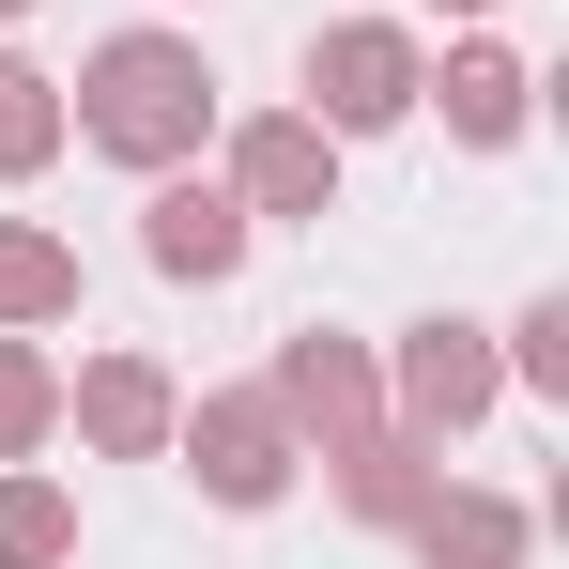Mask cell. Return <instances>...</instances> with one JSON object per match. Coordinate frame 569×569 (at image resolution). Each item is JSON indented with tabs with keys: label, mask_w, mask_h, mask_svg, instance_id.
I'll return each mask as SVG.
<instances>
[{
	"label": "cell",
	"mask_w": 569,
	"mask_h": 569,
	"mask_svg": "<svg viewBox=\"0 0 569 569\" xmlns=\"http://www.w3.org/2000/svg\"><path fill=\"white\" fill-rule=\"evenodd\" d=\"M47 416H62V385H47V355H31V339H0V462H16V447H31Z\"/></svg>",
	"instance_id": "cell-14"
},
{
	"label": "cell",
	"mask_w": 569,
	"mask_h": 569,
	"mask_svg": "<svg viewBox=\"0 0 569 569\" xmlns=\"http://www.w3.org/2000/svg\"><path fill=\"white\" fill-rule=\"evenodd\" d=\"M0 16H31V0H0Z\"/></svg>",
	"instance_id": "cell-18"
},
{
	"label": "cell",
	"mask_w": 569,
	"mask_h": 569,
	"mask_svg": "<svg viewBox=\"0 0 569 569\" xmlns=\"http://www.w3.org/2000/svg\"><path fill=\"white\" fill-rule=\"evenodd\" d=\"M447 16H492V0H447Z\"/></svg>",
	"instance_id": "cell-17"
},
{
	"label": "cell",
	"mask_w": 569,
	"mask_h": 569,
	"mask_svg": "<svg viewBox=\"0 0 569 569\" xmlns=\"http://www.w3.org/2000/svg\"><path fill=\"white\" fill-rule=\"evenodd\" d=\"M93 154L123 170H186L200 139H216V62H200L186 31H108L93 62H78V108H62Z\"/></svg>",
	"instance_id": "cell-1"
},
{
	"label": "cell",
	"mask_w": 569,
	"mask_h": 569,
	"mask_svg": "<svg viewBox=\"0 0 569 569\" xmlns=\"http://www.w3.org/2000/svg\"><path fill=\"white\" fill-rule=\"evenodd\" d=\"M78 308V247L62 231H0V323H62Z\"/></svg>",
	"instance_id": "cell-9"
},
{
	"label": "cell",
	"mask_w": 569,
	"mask_h": 569,
	"mask_svg": "<svg viewBox=\"0 0 569 569\" xmlns=\"http://www.w3.org/2000/svg\"><path fill=\"white\" fill-rule=\"evenodd\" d=\"M231 200H247V216H323V200H339V139H323V123H247Z\"/></svg>",
	"instance_id": "cell-5"
},
{
	"label": "cell",
	"mask_w": 569,
	"mask_h": 569,
	"mask_svg": "<svg viewBox=\"0 0 569 569\" xmlns=\"http://www.w3.org/2000/svg\"><path fill=\"white\" fill-rule=\"evenodd\" d=\"M339 492H355L370 523H400V508H416V447H355V477H339Z\"/></svg>",
	"instance_id": "cell-15"
},
{
	"label": "cell",
	"mask_w": 569,
	"mask_h": 569,
	"mask_svg": "<svg viewBox=\"0 0 569 569\" xmlns=\"http://www.w3.org/2000/svg\"><path fill=\"white\" fill-rule=\"evenodd\" d=\"M139 247H154V278H231V262H247V200L231 186H154V216H139Z\"/></svg>",
	"instance_id": "cell-4"
},
{
	"label": "cell",
	"mask_w": 569,
	"mask_h": 569,
	"mask_svg": "<svg viewBox=\"0 0 569 569\" xmlns=\"http://www.w3.org/2000/svg\"><path fill=\"white\" fill-rule=\"evenodd\" d=\"M186 477L216 492V508H278V492H292V416H278V385L200 400V416H186Z\"/></svg>",
	"instance_id": "cell-3"
},
{
	"label": "cell",
	"mask_w": 569,
	"mask_h": 569,
	"mask_svg": "<svg viewBox=\"0 0 569 569\" xmlns=\"http://www.w3.org/2000/svg\"><path fill=\"white\" fill-rule=\"evenodd\" d=\"M278 416H323V431H355V416H370V370H355L339 339H292V355H278Z\"/></svg>",
	"instance_id": "cell-10"
},
{
	"label": "cell",
	"mask_w": 569,
	"mask_h": 569,
	"mask_svg": "<svg viewBox=\"0 0 569 569\" xmlns=\"http://www.w3.org/2000/svg\"><path fill=\"white\" fill-rule=\"evenodd\" d=\"M78 431H93V447H154V431H170V385L139 370V355H93V385H78Z\"/></svg>",
	"instance_id": "cell-8"
},
{
	"label": "cell",
	"mask_w": 569,
	"mask_h": 569,
	"mask_svg": "<svg viewBox=\"0 0 569 569\" xmlns=\"http://www.w3.org/2000/svg\"><path fill=\"white\" fill-rule=\"evenodd\" d=\"M62 555H78V508L47 477H0V569H62Z\"/></svg>",
	"instance_id": "cell-11"
},
{
	"label": "cell",
	"mask_w": 569,
	"mask_h": 569,
	"mask_svg": "<svg viewBox=\"0 0 569 569\" xmlns=\"http://www.w3.org/2000/svg\"><path fill=\"white\" fill-rule=\"evenodd\" d=\"M400 400H416V431H462V416H492V355H477V323H416Z\"/></svg>",
	"instance_id": "cell-6"
},
{
	"label": "cell",
	"mask_w": 569,
	"mask_h": 569,
	"mask_svg": "<svg viewBox=\"0 0 569 569\" xmlns=\"http://www.w3.org/2000/svg\"><path fill=\"white\" fill-rule=\"evenodd\" d=\"M47 154H62V78H31L0 47V170H47Z\"/></svg>",
	"instance_id": "cell-12"
},
{
	"label": "cell",
	"mask_w": 569,
	"mask_h": 569,
	"mask_svg": "<svg viewBox=\"0 0 569 569\" xmlns=\"http://www.w3.org/2000/svg\"><path fill=\"white\" fill-rule=\"evenodd\" d=\"M416 93H447V139H477V154L523 139V62L508 47H447V78H416Z\"/></svg>",
	"instance_id": "cell-7"
},
{
	"label": "cell",
	"mask_w": 569,
	"mask_h": 569,
	"mask_svg": "<svg viewBox=\"0 0 569 569\" xmlns=\"http://www.w3.org/2000/svg\"><path fill=\"white\" fill-rule=\"evenodd\" d=\"M416 555H431V569H508V555H523V523L462 492V508H416Z\"/></svg>",
	"instance_id": "cell-13"
},
{
	"label": "cell",
	"mask_w": 569,
	"mask_h": 569,
	"mask_svg": "<svg viewBox=\"0 0 569 569\" xmlns=\"http://www.w3.org/2000/svg\"><path fill=\"white\" fill-rule=\"evenodd\" d=\"M416 78H431V62H416L385 16L308 31V123H323V139H370V123H400V108H416Z\"/></svg>",
	"instance_id": "cell-2"
},
{
	"label": "cell",
	"mask_w": 569,
	"mask_h": 569,
	"mask_svg": "<svg viewBox=\"0 0 569 569\" xmlns=\"http://www.w3.org/2000/svg\"><path fill=\"white\" fill-rule=\"evenodd\" d=\"M523 385H539V400L569 385V292H539V308H523Z\"/></svg>",
	"instance_id": "cell-16"
}]
</instances>
